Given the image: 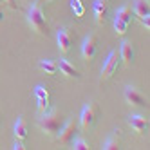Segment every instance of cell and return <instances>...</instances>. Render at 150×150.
Returning <instances> with one entry per match:
<instances>
[{
  "label": "cell",
  "instance_id": "1",
  "mask_svg": "<svg viewBox=\"0 0 150 150\" xmlns=\"http://www.w3.org/2000/svg\"><path fill=\"white\" fill-rule=\"evenodd\" d=\"M27 22L31 25V29L36 31L38 35H49V24H47V20H45V15L44 11H42V6L38 4H33L29 7V11H27Z\"/></svg>",
  "mask_w": 150,
  "mask_h": 150
},
{
  "label": "cell",
  "instance_id": "2",
  "mask_svg": "<svg viewBox=\"0 0 150 150\" xmlns=\"http://www.w3.org/2000/svg\"><path fill=\"white\" fill-rule=\"evenodd\" d=\"M38 125L40 128L44 130V134L47 136H54L58 130H60V127L63 125V114L58 112V110H52V112H42V117L38 120Z\"/></svg>",
  "mask_w": 150,
  "mask_h": 150
},
{
  "label": "cell",
  "instance_id": "3",
  "mask_svg": "<svg viewBox=\"0 0 150 150\" xmlns=\"http://www.w3.org/2000/svg\"><path fill=\"white\" fill-rule=\"evenodd\" d=\"M98 114H100V109L96 103L91 101L83 107V110L80 114V125H81L83 130H92L96 121H98Z\"/></svg>",
  "mask_w": 150,
  "mask_h": 150
},
{
  "label": "cell",
  "instance_id": "4",
  "mask_svg": "<svg viewBox=\"0 0 150 150\" xmlns=\"http://www.w3.org/2000/svg\"><path fill=\"white\" fill-rule=\"evenodd\" d=\"M76 132H78V125H76V121H74V120L63 121V125L60 127V130L56 132L58 143H62V145H71L72 139L76 137Z\"/></svg>",
  "mask_w": 150,
  "mask_h": 150
},
{
  "label": "cell",
  "instance_id": "5",
  "mask_svg": "<svg viewBox=\"0 0 150 150\" xmlns=\"http://www.w3.org/2000/svg\"><path fill=\"white\" fill-rule=\"evenodd\" d=\"M81 54H83V60L87 63H91L96 58V54H98V38H96L94 35H91V36H87L83 40Z\"/></svg>",
  "mask_w": 150,
  "mask_h": 150
},
{
  "label": "cell",
  "instance_id": "6",
  "mask_svg": "<svg viewBox=\"0 0 150 150\" xmlns=\"http://www.w3.org/2000/svg\"><path fill=\"white\" fill-rule=\"evenodd\" d=\"M117 62H120V52H117V51H112L110 54L107 56L105 63H103V69H101V81L109 80L112 74L116 72V69H117Z\"/></svg>",
  "mask_w": 150,
  "mask_h": 150
},
{
  "label": "cell",
  "instance_id": "7",
  "mask_svg": "<svg viewBox=\"0 0 150 150\" xmlns=\"http://www.w3.org/2000/svg\"><path fill=\"white\" fill-rule=\"evenodd\" d=\"M125 100H127L128 105H132V107H145V103H146L145 96L139 92L136 87H132V85L125 87Z\"/></svg>",
  "mask_w": 150,
  "mask_h": 150
},
{
  "label": "cell",
  "instance_id": "8",
  "mask_svg": "<svg viewBox=\"0 0 150 150\" xmlns=\"http://www.w3.org/2000/svg\"><path fill=\"white\" fill-rule=\"evenodd\" d=\"M128 125H130L137 134H145V132L148 130V127H150L148 117L139 116V114H132V116H128Z\"/></svg>",
  "mask_w": 150,
  "mask_h": 150
},
{
  "label": "cell",
  "instance_id": "9",
  "mask_svg": "<svg viewBox=\"0 0 150 150\" xmlns=\"http://www.w3.org/2000/svg\"><path fill=\"white\" fill-rule=\"evenodd\" d=\"M58 71H62V74H65L67 78H76L78 80L81 76L80 71L74 67L69 60H65V58H60V62H58Z\"/></svg>",
  "mask_w": 150,
  "mask_h": 150
},
{
  "label": "cell",
  "instance_id": "10",
  "mask_svg": "<svg viewBox=\"0 0 150 150\" xmlns=\"http://www.w3.org/2000/svg\"><path fill=\"white\" fill-rule=\"evenodd\" d=\"M56 40H58V47L60 51L63 52V54H67V52L71 51V45H72V38L69 35L67 29H60L58 35H56Z\"/></svg>",
  "mask_w": 150,
  "mask_h": 150
},
{
  "label": "cell",
  "instance_id": "11",
  "mask_svg": "<svg viewBox=\"0 0 150 150\" xmlns=\"http://www.w3.org/2000/svg\"><path fill=\"white\" fill-rule=\"evenodd\" d=\"M120 60H123V63L127 67H130L134 63V47L130 42H123L121 49H120Z\"/></svg>",
  "mask_w": 150,
  "mask_h": 150
},
{
  "label": "cell",
  "instance_id": "12",
  "mask_svg": "<svg viewBox=\"0 0 150 150\" xmlns=\"http://www.w3.org/2000/svg\"><path fill=\"white\" fill-rule=\"evenodd\" d=\"M105 15H107V0H96L94 2V16L98 25L105 22Z\"/></svg>",
  "mask_w": 150,
  "mask_h": 150
},
{
  "label": "cell",
  "instance_id": "13",
  "mask_svg": "<svg viewBox=\"0 0 150 150\" xmlns=\"http://www.w3.org/2000/svg\"><path fill=\"white\" fill-rule=\"evenodd\" d=\"M134 15L137 18H143V16H150V6H148V0H134Z\"/></svg>",
  "mask_w": 150,
  "mask_h": 150
},
{
  "label": "cell",
  "instance_id": "14",
  "mask_svg": "<svg viewBox=\"0 0 150 150\" xmlns=\"http://www.w3.org/2000/svg\"><path fill=\"white\" fill-rule=\"evenodd\" d=\"M132 15H134L132 6H130V4H125V6H121L120 9H117L116 18H120V20H123V22H127L128 25H130V22H132Z\"/></svg>",
  "mask_w": 150,
  "mask_h": 150
},
{
  "label": "cell",
  "instance_id": "15",
  "mask_svg": "<svg viewBox=\"0 0 150 150\" xmlns=\"http://www.w3.org/2000/svg\"><path fill=\"white\" fill-rule=\"evenodd\" d=\"M15 137L22 139V141L27 137V123H25L24 117H18L16 123H15Z\"/></svg>",
  "mask_w": 150,
  "mask_h": 150
},
{
  "label": "cell",
  "instance_id": "16",
  "mask_svg": "<svg viewBox=\"0 0 150 150\" xmlns=\"http://www.w3.org/2000/svg\"><path fill=\"white\" fill-rule=\"evenodd\" d=\"M40 69L47 72V74H56L58 72V62L56 60H42L40 62Z\"/></svg>",
  "mask_w": 150,
  "mask_h": 150
},
{
  "label": "cell",
  "instance_id": "17",
  "mask_svg": "<svg viewBox=\"0 0 150 150\" xmlns=\"http://www.w3.org/2000/svg\"><path fill=\"white\" fill-rule=\"evenodd\" d=\"M103 148L105 150H116V148H120V137H117V134H110L109 137H107L105 143H103Z\"/></svg>",
  "mask_w": 150,
  "mask_h": 150
},
{
  "label": "cell",
  "instance_id": "18",
  "mask_svg": "<svg viewBox=\"0 0 150 150\" xmlns=\"http://www.w3.org/2000/svg\"><path fill=\"white\" fill-rule=\"evenodd\" d=\"M127 29H128L127 22H123V20H120V18H114V31H116V35L123 36L127 33Z\"/></svg>",
  "mask_w": 150,
  "mask_h": 150
},
{
  "label": "cell",
  "instance_id": "19",
  "mask_svg": "<svg viewBox=\"0 0 150 150\" xmlns=\"http://www.w3.org/2000/svg\"><path fill=\"white\" fill-rule=\"evenodd\" d=\"M71 145H72L74 150H89V143L85 141L83 137H74Z\"/></svg>",
  "mask_w": 150,
  "mask_h": 150
},
{
  "label": "cell",
  "instance_id": "20",
  "mask_svg": "<svg viewBox=\"0 0 150 150\" xmlns=\"http://www.w3.org/2000/svg\"><path fill=\"white\" fill-rule=\"evenodd\" d=\"M35 94H36V98H45V100H49V91L44 87V85H36V87H35Z\"/></svg>",
  "mask_w": 150,
  "mask_h": 150
},
{
  "label": "cell",
  "instance_id": "21",
  "mask_svg": "<svg viewBox=\"0 0 150 150\" xmlns=\"http://www.w3.org/2000/svg\"><path fill=\"white\" fill-rule=\"evenodd\" d=\"M71 6H72L74 11H76V15H78V16H81V15H83L85 9H83V6L80 4V0H71Z\"/></svg>",
  "mask_w": 150,
  "mask_h": 150
},
{
  "label": "cell",
  "instance_id": "22",
  "mask_svg": "<svg viewBox=\"0 0 150 150\" xmlns=\"http://www.w3.org/2000/svg\"><path fill=\"white\" fill-rule=\"evenodd\" d=\"M38 109H40V112H45V110L49 109V100H45V98H38Z\"/></svg>",
  "mask_w": 150,
  "mask_h": 150
},
{
  "label": "cell",
  "instance_id": "23",
  "mask_svg": "<svg viewBox=\"0 0 150 150\" xmlns=\"http://www.w3.org/2000/svg\"><path fill=\"white\" fill-rule=\"evenodd\" d=\"M13 150H25V145H24V141H22V139H16V137H15Z\"/></svg>",
  "mask_w": 150,
  "mask_h": 150
},
{
  "label": "cell",
  "instance_id": "24",
  "mask_svg": "<svg viewBox=\"0 0 150 150\" xmlns=\"http://www.w3.org/2000/svg\"><path fill=\"white\" fill-rule=\"evenodd\" d=\"M2 2H6L7 6H11V7H15V0H2Z\"/></svg>",
  "mask_w": 150,
  "mask_h": 150
},
{
  "label": "cell",
  "instance_id": "25",
  "mask_svg": "<svg viewBox=\"0 0 150 150\" xmlns=\"http://www.w3.org/2000/svg\"><path fill=\"white\" fill-rule=\"evenodd\" d=\"M47 2H52V0H38L36 4H38V6H42V4H47Z\"/></svg>",
  "mask_w": 150,
  "mask_h": 150
},
{
  "label": "cell",
  "instance_id": "26",
  "mask_svg": "<svg viewBox=\"0 0 150 150\" xmlns=\"http://www.w3.org/2000/svg\"><path fill=\"white\" fill-rule=\"evenodd\" d=\"M0 121H2V110H0Z\"/></svg>",
  "mask_w": 150,
  "mask_h": 150
},
{
  "label": "cell",
  "instance_id": "27",
  "mask_svg": "<svg viewBox=\"0 0 150 150\" xmlns=\"http://www.w3.org/2000/svg\"><path fill=\"white\" fill-rule=\"evenodd\" d=\"M0 18H2V15H0Z\"/></svg>",
  "mask_w": 150,
  "mask_h": 150
},
{
  "label": "cell",
  "instance_id": "28",
  "mask_svg": "<svg viewBox=\"0 0 150 150\" xmlns=\"http://www.w3.org/2000/svg\"><path fill=\"white\" fill-rule=\"evenodd\" d=\"M0 2H2V0H0Z\"/></svg>",
  "mask_w": 150,
  "mask_h": 150
}]
</instances>
